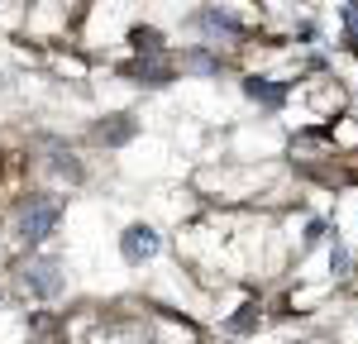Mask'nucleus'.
Wrapping results in <instances>:
<instances>
[{
	"instance_id": "nucleus-8",
	"label": "nucleus",
	"mask_w": 358,
	"mask_h": 344,
	"mask_svg": "<svg viewBox=\"0 0 358 344\" xmlns=\"http://www.w3.org/2000/svg\"><path fill=\"white\" fill-rule=\"evenodd\" d=\"M129 43H134V53H138V57L163 53V34H158V29H148V24H138L134 34H129Z\"/></svg>"
},
{
	"instance_id": "nucleus-6",
	"label": "nucleus",
	"mask_w": 358,
	"mask_h": 344,
	"mask_svg": "<svg viewBox=\"0 0 358 344\" xmlns=\"http://www.w3.org/2000/svg\"><path fill=\"white\" fill-rule=\"evenodd\" d=\"M96 139L106 143V148H120V143H129V139H134V120H129V115L101 120V124H96Z\"/></svg>"
},
{
	"instance_id": "nucleus-3",
	"label": "nucleus",
	"mask_w": 358,
	"mask_h": 344,
	"mask_svg": "<svg viewBox=\"0 0 358 344\" xmlns=\"http://www.w3.org/2000/svg\"><path fill=\"white\" fill-rule=\"evenodd\" d=\"M120 77H129V82H138V86H167L172 82V62L167 57H134L129 67H120Z\"/></svg>"
},
{
	"instance_id": "nucleus-1",
	"label": "nucleus",
	"mask_w": 358,
	"mask_h": 344,
	"mask_svg": "<svg viewBox=\"0 0 358 344\" xmlns=\"http://www.w3.org/2000/svg\"><path fill=\"white\" fill-rule=\"evenodd\" d=\"M57 220H62V201H57V196H29L24 206H20L15 234L34 249V244H43V239L57 229Z\"/></svg>"
},
{
	"instance_id": "nucleus-2",
	"label": "nucleus",
	"mask_w": 358,
	"mask_h": 344,
	"mask_svg": "<svg viewBox=\"0 0 358 344\" xmlns=\"http://www.w3.org/2000/svg\"><path fill=\"white\" fill-rule=\"evenodd\" d=\"M24 287L34 292V296L53 301L57 292H62V268H57L53 258H38V263H29V268H24Z\"/></svg>"
},
{
	"instance_id": "nucleus-9",
	"label": "nucleus",
	"mask_w": 358,
	"mask_h": 344,
	"mask_svg": "<svg viewBox=\"0 0 358 344\" xmlns=\"http://www.w3.org/2000/svg\"><path fill=\"white\" fill-rule=\"evenodd\" d=\"M48 163H53L57 177H72V182H82V163H77L67 148H57V143H53V158H48Z\"/></svg>"
},
{
	"instance_id": "nucleus-10",
	"label": "nucleus",
	"mask_w": 358,
	"mask_h": 344,
	"mask_svg": "<svg viewBox=\"0 0 358 344\" xmlns=\"http://www.w3.org/2000/svg\"><path fill=\"white\" fill-rule=\"evenodd\" d=\"M344 38H349V48L358 53V0L344 5Z\"/></svg>"
},
{
	"instance_id": "nucleus-4",
	"label": "nucleus",
	"mask_w": 358,
	"mask_h": 344,
	"mask_svg": "<svg viewBox=\"0 0 358 344\" xmlns=\"http://www.w3.org/2000/svg\"><path fill=\"white\" fill-rule=\"evenodd\" d=\"M120 249H124L129 263H143V258L158 254V234H153L148 225H129V229H124V239H120Z\"/></svg>"
},
{
	"instance_id": "nucleus-7",
	"label": "nucleus",
	"mask_w": 358,
	"mask_h": 344,
	"mask_svg": "<svg viewBox=\"0 0 358 344\" xmlns=\"http://www.w3.org/2000/svg\"><path fill=\"white\" fill-rule=\"evenodd\" d=\"M201 24L210 29V34H229V38H244V34H248V29L239 24V20H229L224 10H206V15H201Z\"/></svg>"
},
{
	"instance_id": "nucleus-5",
	"label": "nucleus",
	"mask_w": 358,
	"mask_h": 344,
	"mask_svg": "<svg viewBox=\"0 0 358 344\" xmlns=\"http://www.w3.org/2000/svg\"><path fill=\"white\" fill-rule=\"evenodd\" d=\"M244 91H248V101H258L263 110H277L287 101V86L268 82V77H244Z\"/></svg>"
}]
</instances>
